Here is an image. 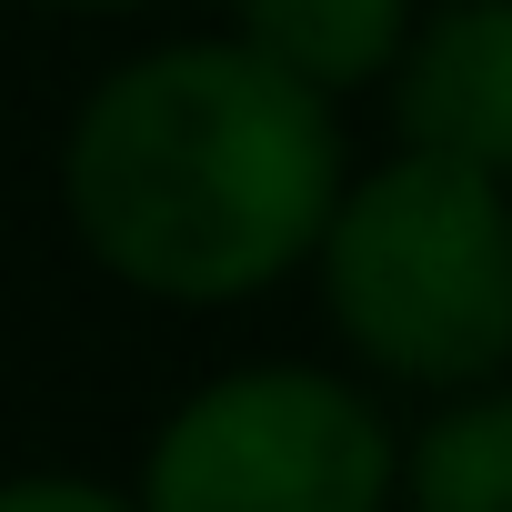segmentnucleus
<instances>
[{
    "instance_id": "f257e3e1",
    "label": "nucleus",
    "mask_w": 512,
    "mask_h": 512,
    "mask_svg": "<svg viewBox=\"0 0 512 512\" xmlns=\"http://www.w3.org/2000/svg\"><path fill=\"white\" fill-rule=\"evenodd\" d=\"M342 201V121L241 41H171L121 61L71 141L61 211L81 251L151 302H241L312 262Z\"/></svg>"
},
{
    "instance_id": "f03ea898",
    "label": "nucleus",
    "mask_w": 512,
    "mask_h": 512,
    "mask_svg": "<svg viewBox=\"0 0 512 512\" xmlns=\"http://www.w3.org/2000/svg\"><path fill=\"white\" fill-rule=\"evenodd\" d=\"M332 332L422 392H482L512 372V191L462 161L392 151L372 181H342L322 241Z\"/></svg>"
},
{
    "instance_id": "7ed1b4c3",
    "label": "nucleus",
    "mask_w": 512,
    "mask_h": 512,
    "mask_svg": "<svg viewBox=\"0 0 512 512\" xmlns=\"http://www.w3.org/2000/svg\"><path fill=\"white\" fill-rule=\"evenodd\" d=\"M392 472L402 442L362 382L262 362L161 422L141 462V512H382Z\"/></svg>"
},
{
    "instance_id": "20e7f679",
    "label": "nucleus",
    "mask_w": 512,
    "mask_h": 512,
    "mask_svg": "<svg viewBox=\"0 0 512 512\" xmlns=\"http://www.w3.org/2000/svg\"><path fill=\"white\" fill-rule=\"evenodd\" d=\"M392 131L422 161L512 181V0H442L392 51Z\"/></svg>"
},
{
    "instance_id": "39448f33",
    "label": "nucleus",
    "mask_w": 512,
    "mask_h": 512,
    "mask_svg": "<svg viewBox=\"0 0 512 512\" xmlns=\"http://www.w3.org/2000/svg\"><path fill=\"white\" fill-rule=\"evenodd\" d=\"M402 31H412V0H231V41L322 101L382 81Z\"/></svg>"
},
{
    "instance_id": "423d86ee",
    "label": "nucleus",
    "mask_w": 512,
    "mask_h": 512,
    "mask_svg": "<svg viewBox=\"0 0 512 512\" xmlns=\"http://www.w3.org/2000/svg\"><path fill=\"white\" fill-rule=\"evenodd\" d=\"M392 492H402L412 512H512V382L452 392V402L412 432Z\"/></svg>"
},
{
    "instance_id": "0eeeda50",
    "label": "nucleus",
    "mask_w": 512,
    "mask_h": 512,
    "mask_svg": "<svg viewBox=\"0 0 512 512\" xmlns=\"http://www.w3.org/2000/svg\"><path fill=\"white\" fill-rule=\"evenodd\" d=\"M0 512H141V502L81 472H21V482H0Z\"/></svg>"
},
{
    "instance_id": "6e6552de",
    "label": "nucleus",
    "mask_w": 512,
    "mask_h": 512,
    "mask_svg": "<svg viewBox=\"0 0 512 512\" xmlns=\"http://www.w3.org/2000/svg\"><path fill=\"white\" fill-rule=\"evenodd\" d=\"M41 11H141V0H41Z\"/></svg>"
},
{
    "instance_id": "1a4fd4ad",
    "label": "nucleus",
    "mask_w": 512,
    "mask_h": 512,
    "mask_svg": "<svg viewBox=\"0 0 512 512\" xmlns=\"http://www.w3.org/2000/svg\"><path fill=\"white\" fill-rule=\"evenodd\" d=\"M502 191H512V181H502Z\"/></svg>"
}]
</instances>
